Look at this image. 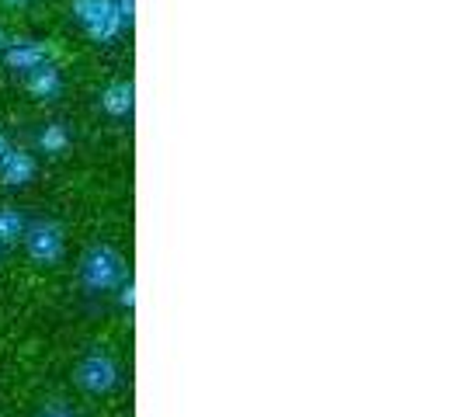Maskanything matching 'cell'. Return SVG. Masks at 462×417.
Here are the masks:
<instances>
[{
    "instance_id": "obj_16",
    "label": "cell",
    "mask_w": 462,
    "mask_h": 417,
    "mask_svg": "<svg viewBox=\"0 0 462 417\" xmlns=\"http://www.w3.org/2000/svg\"><path fill=\"white\" fill-rule=\"evenodd\" d=\"M4 4H11V7H22V4H28V0H4Z\"/></svg>"
},
{
    "instance_id": "obj_9",
    "label": "cell",
    "mask_w": 462,
    "mask_h": 417,
    "mask_svg": "<svg viewBox=\"0 0 462 417\" xmlns=\"http://www.w3.org/2000/svg\"><path fill=\"white\" fill-rule=\"evenodd\" d=\"M28 230V219H24V212L11 206H0V247H7V244H18Z\"/></svg>"
},
{
    "instance_id": "obj_10",
    "label": "cell",
    "mask_w": 462,
    "mask_h": 417,
    "mask_svg": "<svg viewBox=\"0 0 462 417\" xmlns=\"http://www.w3.org/2000/svg\"><path fill=\"white\" fill-rule=\"evenodd\" d=\"M39 146H42L46 153H52V157L67 153V146H69V129L63 125V122H49L46 129L39 133Z\"/></svg>"
},
{
    "instance_id": "obj_12",
    "label": "cell",
    "mask_w": 462,
    "mask_h": 417,
    "mask_svg": "<svg viewBox=\"0 0 462 417\" xmlns=\"http://www.w3.org/2000/svg\"><path fill=\"white\" fill-rule=\"evenodd\" d=\"M116 11H118V18H122L125 24L136 22V0H116Z\"/></svg>"
},
{
    "instance_id": "obj_11",
    "label": "cell",
    "mask_w": 462,
    "mask_h": 417,
    "mask_svg": "<svg viewBox=\"0 0 462 417\" xmlns=\"http://www.w3.org/2000/svg\"><path fill=\"white\" fill-rule=\"evenodd\" d=\"M35 417H77V414L69 411L63 400H52V403H46V407H42V411H39Z\"/></svg>"
},
{
    "instance_id": "obj_14",
    "label": "cell",
    "mask_w": 462,
    "mask_h": 417,
    "mask_svg": "<svg viewBox=\"0 0 462 417\" xmlns=\"http://www.w3.org/2000/svg\"><path fill=\"white\" fill-rule=\"evenodd\" d=\"M7 150H11V139L0 133V161H4V153H7Z\"/></svg>"
},
{
    "instance_id": "obj_6",
    "label": "cell",
    "mask_w": 462,
    "mask_h": 417,
    "mask_svg": "<svg viewBox=\"0 0 462 417\" xmlns=\"http://www.w3.org/2000/svg\"><path fill=\"white\" fill-rule=\"evenodd\" d=\"M35 174H39V163L32 153H24V150H7L4 153V161H0V181L7 188H24L35 181Z\"/></svg>"
},
{
    "instance_id": "obj_1",
    "label": "cell",
    "mask_w": 462,
    "mask_h": 417,
    "mask_svg": "<svg viewBox=\"0 0 462 417\" xmlns=\"http://www.w3.org/2000/svg\"><path fill=\"white\" fill-rule=\"evenodd\" d=\"M69 14L84 24L88 39L91 42H116L118 35L125 32V22L118 18L116 0H73L69 4Z\"/></svg>"
},
{
    "instance_id": "obj_13",
    "label": "cell",
    "mask_w": 462,
    "mask_h": 417,
    "mask_svg": "<svg viewBox=\"0 0 462 417\" xmlns=\"http://www.w3.org/2000/svg\"><path fill=\"white\" fill-rule=\"evenodd\" d=\"M118 300H122V306H133V302H136V285H133V282L122 285V296H118Z\"/></svg>"
},
{
    "instance_id": "obj_8",
    "label": "cell",
    "mask_w": 462,
    "mask_h": 417,
    "mask_svg": "<svg viewBox=\"0 0 462 417\" xmlns=\"http://www.w3.org/2000/svg\"><path fill=\"white\" fill-rule=\"evenodd\" d=\"M24 88H28L32 97L52 101V97L63 94V73H60L56 63H42V67H35L32 73H24Z\"/></svg>"
},
{
    "instance_id": "obj_3",
    "label": "cell",
    "mask_w": 462,
    "mask_h": 417,
    "mask_svg": "<svg viewBox=\"0 0 462 417\" xmlns=\"http://www.w3.org/2000/svg\"><path fill=\"white\" fill-rule=\"evenodd\" d=\"M24 251L32 261L39 264H56L60 257L67 255V236H63V227L56 219H39L24 230Z\"/></svg>"
},
{
    "instance_id": "obj_7",
    "label": "cell",
    "mask_w": 462,
    "mask_h": 417,
    "mask_svg": "<svg viewBox=\"0 0 462 417\" xmlns=\"http://www.w3.org/2000/svg\"><path fill=\"white\" fill-rule=\"evenodd\" d=\"M97 105H101V112L112 118H125L133 116V108H136V84L133 80H116V84H108L101 97H97Z\"/></svg>"
},
{
    "instance_id": "obj_2",
    "label": "cell",
    "mask_w": 462,
    "mask_h": 417,
    "mask_svg": "<svg viewBox=\"0 0 462 417\" xmlns=\"http://www.w3.org/2000/svg\"><path fill=\"white\" fill-rule=\"evenodd\" d=\"M122 275H125V261L112 244H94L91 251L80 257V282L94 292L118 285Z\"/></svg>"
},
{
    "instance_id": "obj_5",
    "label": "cell",
    "mask_w": 462,
    "mask_h": 417,
    "mask_svg": "<svg viewBox=\"0 0 462 417\" xmlns=\"http://www.w3.org/2000/svg\"><path fill=\"white\" fill-rule=\"evenodd\" d=\"M4 63L7 70H18V73H32L35 67L49 63V46L39 39H11V46L4 49Z\"/></svg>"
},
{
    "instance_id": "obj_15",
    "label": "cell",
    "mask_w": 462,
    "mask_h": 417,
    "mask_svg": "<svg viewBox=\"0 0 462 417\" xmlns=\"http://www.w3.org/2000/svg\"><path fill=\"white\" fill-rule=\"evenodd\" d=\"M11 46V39H7V35H4V32H0V56H4V49Z\"/></svg>"
},
{
    "instance_id": "obj_4",
    "label": "cell",
    "mask_w": 462,
    "mask_h": 417,
    "mask_svg": "<svg viewBox=\"0 0 462 417\" xmlns=\"http://www.w3.org/2000/svg\"><path fill=\"white\" fill-rule=\"evenodd\" d=\"M77 383L88 390V394H105L118 383V366L112 355H101V351H91L88 358H80L77 366Z\"/></svg>"
}]
</instances>
